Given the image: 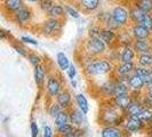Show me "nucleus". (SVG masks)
Listing matches in <instances>:
<instances>
[{"label":"nucleus","mask_w":152,"mask_h":137,"mask_svg":"<svg viewBox=\"0 0 152 137\" xmlns=\"http://www.w3.org/2000/svg\"><path fill=\"white\" fill-rule=\"evenodd\" d=\"M99 30H101V28L99 26H96V25H94V26H91V29H89V37H99Z\"/></svg>","instance_id":"40"},{"label":"nucleus","mask_w":152,"mask_h":137,"mask_svg":"<svg viewBox=\"0 0 152 137\" xmlns=\"http://www.w3.org/2000/svg\"><path fill=\"white\" fill-rule=\"evenodd\" d=\"M143 109H144V107H143V104L138 103L136 101H132L129 106H128V109H127L126 111H127V113L129 114V115H138V114L142 112Z\"/></svg>","instance_id":"25"},{"label":"nucleus","mask_w":152,"mask_h":137,"mask_svg":"<svg viewBox=\"0 0 152 137\" xmlns=\"http://www.w3.org/2000/svg\"><path fill=\"white\" fill-rule=\"evenodd\" d=\"M56 62H57L60 68L63 70V71H68V68H70V65H71L69 57L64 53H62V52L57 53V55H56Z\"/></svg>","instance_id":"21"},{"label":"nucleus","mask_w":152,"mask_h":137,"mask_svg":"<svg viewBox=\"0 0 152 137\" xmlns=\"http://www.w3.org/2000/svg\"><path fill=\"white\" fill-rule=\"evenodd\" d=\"M21 41H23L24 44H29V45H33V46L38 45V41H36L34 39L30 38V37H25V36L21 38Z\"/></svg>","instance_id":"41"},{"label":"nucleus","mask_w":152,"mask_h":137,"mask_svg":"<svg viewBox=\"0 0 152 137\" xmlns=\"http://www.w3.org/2000/svg\"><path fill=\"white\" fill-rule=\"evenodd\" d=\"M62 26H63V23H62L61 18L48 17L41 23L40 29H41V32L44 33V36L55 37L57 33H61Z\"/></svg>","instance_id":"2"},{"label":"nucleus","mask_w":152,"mask_h":137,"mask_svg":"<svg viewBox=\"0 0 152 137\" xmlns=\"http://www.w3.org/2000/svg\"><path fill=\"white\" fill-rule=\"evenodd\" d=\"M137 63H138V65H141V66L150 68V66L152 65V53L138 54Z\"/></svg>","instance_id":"23"},{"label":"nucleus","mask_w":152,"mask_h":137,"mask_svg":"<svg viewBox=\"0 0 152 137\" xmlns=\"http://www.w3.org/2000/svg\"><path fill=\"white\" fill-rule=\"evenodd\" d=\"M136 52L134 49V47L130 45L124 46L121 53H120V61L121 62H133L135 58Z\"/></svg>","instance_id":"16"},{"label":"nucleus","mask_w":152,"mask_h":137,"mask_svg":"<svg viewBox=\"0 0 152 137\" xmlns=\"http://www.w3.org/2000/svg\"><path fill=\"white\" fill-rule=\"evenodd\" d=\"M61 1H63V2H69V1H71V0H61Z\"/></svg>","instance_id":"48"},{"label":"nucleus","mask_w":152,"mask_h":137,"mask_svg":"<svg viewBox=\"0 0 152 137\" xmlns=\"http://www.w3.org/2000/svg\"><path fill=\"white\" fill-rule=\"evenodd\" d=\"M149 72H150V68H145V66H141V65H138L137 68H135V71H134V73H136L140 77H142V78H145V76Z\"/></svg>","instance_id":"38"},{"label":"nucleus","mask_w":152,"mask_h":137,"mask_svg":"<svg viewBox=\"0 0 152 137\" xmlns=\"http://www.w3.org/2000/svg\"><path fill=\"white\" fill-rule=\"evenodd\" d=\"M64 8H65V13H66L69 16H71L72 18H75V20H79V18H80V13H79V10L76 9L73 6H71L70 4H65V5H64Z\"/></svg>","instance_id":"31"},{"label":"nucleus","mask_w":152,"mask_h":137,"mask_svg":"<svg viewBox=\"0 0 152 137\" xmlns=\"http://www.w3.org/2000/svg\"><path fill=\"white\" fill-rule=\"evenodd\" d=\"M68 120H69L68 112H66V111H62L61 113L56 117V119H55V125H56V127L58 128V127H61L63 125L68 123Z\"/></svg>","instance_id":"30"},{"label":"nucleus","mask_w":152,"mask_h":137,"mask_svg":"<svg viewBox=\"0 0 152 137\" xmlns=\"http://www.w3.org/2000/svg\"><path fill=\"white\" fill-rule=\"evenodd\" d=\"M76 102L77 105L79 107V110L84 114H87L89 111V105H88V101L86 98L84 94H78L76 96Z\"/></svg>","instance_id":"20"},{"label":"nucleus","mask_w":152,"mask_h":137,"mask_svg":"<svg viewBox=\"0 0 152 137\" xmlns=\"http://www.w3.org/2000/svg\"><path fill=\"white\" fill-rule=\"evenodd\" d=\"M150 70H151V71H152V65H151V66H150Z\"/></svg>","instance_id":"49"},{"label":"nucleus","mask_w":152,"mask_h":137,"mask_svg":"<svg viewBox=\"0 0 152 137\" xmlns=\"http://www.w3.org/2000/svg\"><path fill=\"white\" fill-rule=\"evenodd\" d=\"M133 5L142 9L144 13H152V0H134Z\"/></svg>","instance_id":"24"},{"label":"nucleus","mask_w":152,"mask_h":137,"mask_svg":"<svg viewBox=\"0 0 152 137\" xmlns=\"http://www.w3.org/2000/svg\"><path fill=\"white\" fill-rule=\"evenodd\" d=\"M58 130V133L63 135V136H68L70 134H72V133H75V127L72 126V125H69V123H65V125H63L61 127H58L57 128Z\"/></svg>","instance_id":"32"},{"label":"nucleus","mask_w":152,"mask_h":137,"mask_svg":"<svg viewBox=\"0 0 152 137\" xmlns=\"http://www.w3.org/2000/svg\"><path fill=\"white\" fill-rule=\"evenodd\" d=\"M39 0H25V2L28 4H38Z\"/></svg>","instance_id":"47"},{"label":"nucleus","mask_w":152,"mask_h":137,"mask_svg":"<svg viewBox=\"0 0 152 137\" xmlns=\"http://www.w3.org/2000/svg\"><path fill=\"white\" fill-rule=\"evenodd\" d=\"M148 96L152 99V86L151 87H149V89H148Z\"/></svg>","instance_id":"46"},{"label":"nucleus","mask_w":152,"mask_h":137,"mask_svg":"<svg viewBox=\"0 0 152 137\" xmlns=\"http://www.w3.org/2000/svg\"><path fill=\"white\" fill-rule=\"evenodd\" d=\"M25 5V0H2V10L7 14H13Z\"/></svg>","instance_id":"8"},{"label":"nucleus","mask_w":152,"mask_h":137,"mask_svg":"<svg viewBox=\"0 0 152 137\" xmlns=\"http://www.w3.org/2000/svg\"><path fill=\"white\" fill-rule=\"evenodd\" d=\"M34 80L37 85H41L45 80V68L41 64L34 66Z\"/></svg>","instance_id":"27"},{"label":"nucleus","mask_w":152,"mask_h":137,"mask_svg":"<svg viewBox=\"0 0 152 137\" xmlns=\"http://www.w3.org/2000/svg\"><path fill=\"white\" fill-rule=\"evenodd\" d=\"M53 135V129L49 126H46L44 128V137H52Z\"/></svg>","instance_id":"45"},{"label":"nucleus","mask_w":152,"mask_h":137,"mask_svg":"<svg viewBox=\"0 0 152 137\" xmlns=\"http://www.w3.org/2000/svg\"><path fill=\"white\" fill-rule=\"evenodd\" d=\"M101 136L102 137H122V131L119 129V128H117V127L107 126V127L102 129Z\"/></svg>","instance_id":"19"},{"label":"nucleus","mask_w":152,"mask_h":137,"mask_svg":"<svg viewBox=\"0 0 152 137\" xmlns=\"http://www.w3.org/2000/svg\"><path fill=\"white\" fill-rule=\"evenodd\" d=\"M144 15H145L144 12L142 9H140L138 7H136L135 5H133L129 8V18H130V22L133 23V24H140Z\"/></svg>","instance_id":"17"},{"label":"nucleus","mask_w":152,"mask_h":137,"mask_svg":"<svg viewBox=\"0 0 152 137\" xmlns=\"http://www.w3.org/2000/svg\"><path fill=\"white\" fill-rule=\"evenodd\" d=\"M111 16L113 18V21L120 29H124L128 25V23L130 22L129 18V9L126 8L122 5H115L112 9H111Z\"/></svg>","instance_id":"3"},{"label":"nucleus","mask_w":152,"mask_h":137,"mask_svg":"<svg viewBox=\"0 0 152 137\" xmlns=\"http://www.w3.org/2000/svg\"><path fill=\"white\" fill-rule=\"evenodd\" d=\"M86 49L94 56H99L107 52V44L99 37H88L86 41Z\"/></svg>","instance_id":"4"},{"label":"nucleus","mask_w":152,"mask_h":137,"mask_svg":"<svg viewBox=\"0 0 152 137\" xmlns=\"http://www.w3.org/2000/svg\"><path fill=\"white\" fill-rule=\"evenodd\" d=\"M61 82L58 81V79L57 78H55V77H50L48 80H47V91H48V94L50 95V96H53V97H57L60 94H61Z\"/></svg>","instance_id":"11"},{"label":"nucleus","mask_w":152,"mask_h":137,"mask_svg":"<svg viewBox=\"0 0 152 137\" xmlns=\"http://www.w3.org/2000/svg\"><path fill=\"white\" fill-rule=\"evenodd\" d=\"M115 71L119 76H128L135 71V64L133 62H121L117 65Z\"/></svg>","instance_id":"15"},{"label":"nucleus","mask_w":152,"mask_h":137,"mask_svg":"<svg viewBox=\"0 0 152 137\" xmlns=\"http://www.w3.org/2000/svg\"><path fill=\"white\" fill-rule=\"evenodd\" d=\"M151 41L150 39H135L133 41V47L138 54L151 53Z\"/></svg>","instance_id":"10"},{"label":"nucleus","mask_w":152,"mask_h":137,"mask_svg":"<svg viewBox=\"0 0 152 137\" xmlns=\"http://www.w3.org/2000/svg\"><path fill=\"white\" fill-rule=\"evenodd\" d=\"M140 24L145 26L150 31H152V13H145V15L143 16V18H142Z\"/></svg>","instance_id":"33"},{"label":"nucleus","mask_w":152,"mask_h":137,"mask_svg":"<svg viewBox=\"0 0 152 137\" xmlns=\"http://www.w3.org/2000/svg\"><path fill=\"white\" fill-rule=\"evenodd\" d=\"M28 60L33 66H37L39 64H41V57L37 55L36 53H30L28 55Z\"/></svg>","instance_id":"37"},{"label":"nucleus","mask_w":152,"mask_h":137,"mask_svg":"<svg viewBox=\"0 0 152 137\" xmlns=\"http://www.w3.org/2000/svg\"><path fill=\"white\" fill-rule=\"evenodd\" d=\"M143 127V121L137 115H129L125 121V128L129 133H136Z\"/></svg>","instance_id":"9"},{"label":"nucleus","mask_w":152,"mask_h":137,"mask_svg":"<svg viewBox=\"0 0 152 137\" xmlns=\"http://www.w3.org/2000/svg\"><path fill=\"white\" fill-rule=\"evenodd\" d=\"M99 37L102 39L107 45H111L114 40L118 38V36H117L115 31L112 30V29H109V28H107V26L101 28Z\"/></svg>","instance_id":"12"},{"label":"nucleus","mask_w":152,"mask_h":137,"mask_svg":"<svg viewBox=\"0 0 152 137\" xmlns=\"http://www.w3.org/2000/svg\"><path fill=\"white\" fill-rule=\"evenodd\" d=\"M13 48L15 49V52L18 55H21V56H23V57H28V52H26V49L24 48V47H22L21 45H18V44H14L13 45Z\"/></svg>","instance_id":"39"},{"label":"nucleus","mask_w":152,"mask_h":137,"mask_svg":"<svg viewBox=\"0 0 152 137\" xmlns=\"http://www.w3.org/2000/svg\"><path fill=\"white\" fill-rule=\"evenodd\" d=\"M142 121H149L152 119V111L149 109V107H144L142 110V112L137 115Z\"/></svg>","instance_id":"35"},{"label":"nucleus","mask_w":152,"mask_h":137,"mask_svg":"<svg viewBox=\"0 0 152 137\" xmlns=\"http://www.w3.org/2000/svg\"><path fill=\"white\" fill-rule=\"evenodd\" d=\"M83 112L80 111V112H77L75 110H72L71 111V114H70V117H69V119H70V121L71 123H73V125H77V126H80L81 123H83Z\"/></svg>","instance_id":"29"},{"label":"nucleus","mask_w":152,"mask_h":137,"mask_svg":"<svg viewBox=\"0 0 152 137\" xmlns=\"http://www.w3.org/2000/svg\"><path fill=\"white\" fill-rule=\"evenodd\" d=\"M128 84H124V82H117L115 84V88H114V96L118 95V94H125V93H128Z\"/></svg>","instance_id":"34"},{"label":"nucleus","mask_w":152,"mask_h":137,"mask_svg":"<svg viewBox=\"0 0 152 137\" xmlns=\"http://www.w3.org/2000/svg\"><path fill=\"white\" fill-rule=\"evenodd\" d=\"M38 126H37V123L36 122H32L31 123V135H32V137H37L38 136Z\"/></svg>","instance_id":"44"},{"label":"nucleus","mask_w":152,"mask_h":137,"mask_svg":"<svg viewBox=\"0 0 152 137\" xmlns=\"http://www.w3.org/2000/svg\"><path fill=\"white\" fill-rule=\"evenodd\" d=\"M62 109H63V107H62L58 103L53 104V105L50 106V109H49V114H50V117H52L53 119H56V117H57V115L63 111Z\"/></svg>","instance_id":"36"},{"label":"nucleus","mask_w":152,"mask_h":137,"mask_svg":"<svg viewBox=\"0 0 152 137\" xmlns=\"http://www.w3.org/2000/svg\"><path fill=\"white\" fill-rule=\"evenodd\" d=\"M151 44H152V41H151Z\"/></svg>","instance_id":"50"},{"label":"nucleus","mask_w":152,"mask_h":137,"mask_svg":"<svg viewBox=\"0 0 152 137\" xmlns=\"http://www.w3.org/2000/svg\"><path fill=\"white\" fill-rule=\"evenodd\" d=\"M68 74H69V77H70L71 79H75V77L77 76L76 66H75L73 64H71V65H70V68H68Z\"/></svg>","instance_id":"42"},{"label":"nucleus","mask_w":152,"mask_h":137,"mask_svg":"<svg viewBox=\"0 0 152 137\" xmlns=\"http://www.w3.org/2000/svg\"><path fill=\"white\" fill-rule=\"evenodd\" d=\"M151 32L152 31L146 29L145 26L141 25V24H133L130 28V33H132L134 40L135 39H150Z\"/></svg>","instance_id":"7"},{"label":"nucleus","mask_w":152,"mask_h":137,"mask_svg":"<svg viewBox=\"0 0 152 137\" xmlns=\"http://www.w3.org/2000/svg\"><path fill=\"white\" fill-rule=\"evenodd\" d=\"M32 16H33V12H32L31 7L24 5L22 8H20L18 10H16L15 13L12 14V20L17 25L24 26V25H26L31 22Z\"/></svg>","instance_id":"5"},{"label":"nucleus","mask_w":152,"mask_h":137,"mask_svg":"<svg viewBox=\"0 0 152 137\" xmlns=\"http://www.w3.org/2000/svg\"><path fill=\"white\" fill-rule=\"evenodd\" d=\"M128 86L133 90H142L145 86L144 78L134 73L133 76H129V78H128Z\"/></svg>","instance_id":"13"},{"label":"nucleus","mask_w":152,"mask_h":137,"mask_svg":"<svg viewBox=\"0 0 152 137\" xmlns=\"http://www.w3.org/2000/svg\"><path fill=\"white\" fill-rule=\"evenodd\" d=\"M130 102H132V99H130L128 93L118 94V95L114 96V104L121 110H127L129 106Z\"/></svg>","instance_id":"14"},{"label":"nucleus","mask_w":152,"mask_h":137,"mask_svg":"<svg viewBox=\"0 0 152 137\" xmlns=\"http://www.w3.org/2000/svg\"><path fill=\"white\" fill-rule=\"evenodd\" d=\"M57 103L61 105L63 109L69 107L71 103V95L69 91H62L61 94L57 96Z\"/></svg>","instance_id":"26"},{"label":"nucleus","mask_w":152,"mask_h":137,"mask_svg":"<svg viewBox=\"0 0 152 137\" xmlns=\"http://www.w3.org/2000/svg\"><path fill=\"white\" fill-rule=\"evenodd\" d=\"M37 5H38L39 9L47 15V13L50 10V8L55 5V0H39Z\"/></svg>","instance_id":"28"},{"label":"nucleus","mask_w":152,"mask_h":137,"mask_svg":"<svg viewBox=\"0 0 152 137\" xmlns=\"http://www.w3.org/2000/svg\"><path fill=\"white\" fill-rule=\"evenodd\" d=\"M76 4L84 13H94L101 7V0H76Z\"/></svg>","instance_id":"6"},{"label":"nucleus","mask_w":152,"mask_h":137,"mask_svg":"<svg viewBox=\"0 0 152 137\" xmlns=\"http://www.w3.org/2000/svg\"><path fill=\"white\" fill-rule=\"evenodd\" d=\"M65 14H66V13H65L64 5L55 2V5H54L53 7L50 8V10L47 13V16H48V17H54V18H62Z\"/></svg>","instance_id":"18"},{"label":"nucleus","mask_w":152,"mask_h":137,"mask_svg":"<svg viewBox=\"0 0 152 137\" xmlns=\"http://www.w3.org/2000/svg\"><path fill=\"white\" fill-rule=\"evenodd\" d=\"M85 71L88 76H103L112 71V64L107 60H95V61L89 62Z\"/></svg>","instance_id":"1"},{"label":"nucleus","mask_w":152,"mask_h":137,"mask_svg":"<svg viewBox=\"0 0 152 137\" xmlns=\"http://www.w3.org/2000/svg\"><path fill=\"white\" fill-rule=\"evenodd\" d=\"M102 115L104 117L105 122H107V123H110V125H111V123H114V125H115V122L118 121V119H120V115H119L118 112H117L115 110H113V109L107 110Z\"/></svg>","instance_id":"22"},{"label":"nucleus","mask_w":152,"mask_h":137,"mask_svg":"<svg viewBox=\"0 0 152 137\" xmlns=\"http://www.w3.org/2000/svg\"><path fill=\"white\" fill-rule=\"evenodd\" d=\"M144 81H145V87H151L152 86V71L151 70H150V72L145 76Z\"/></svg>","instance_id":"43"}]
</instances>
